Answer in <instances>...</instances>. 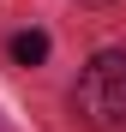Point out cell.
<instances>
[{
  "label": "cell",
  "instance_id": "1",
  "mask_svg": "<svg viewBox=\"0 0 126 132\" xmlns=\"http://www.w3.org/2000/svg\"><path fill=\"white\" fill-rule=\"evenodd\" d=\"M72 108H78V120L96 126V132H108V126L126 120V54H120V48H102V54L78 72Z\"/></svg>",
  "mask_w": 126,
  "mask_h": 132
},
{
  "label": "cell",
  "instance_id": "2",
  "mask_svg": "<svg viewBox=\"0 0 126 132\" xmlns=\"http://www.w3.org/2000/svg\"><path fill=\"white\" fill-rule=\"evenodd\" d=\"M12 60L18 66H42V60H48V36H42V30H18L12 36Z\"/></svg>",
  "mask_w": 126,
  "mask_h": 132
},
{
  "label": "cell",
  "instance_id": "3",
  "mask_svg": "<svg viewBox=\"0 0 126 132\" xmlns=\"http://www.w3.org/2000/svg\"><path fill=\"white\" fill-rule=\"evenodd\" d=\"M84 6H108V0H84Z\"/></svg>",
  "mask_w": 126,
  "mask_h": 132
}]
</instances>
